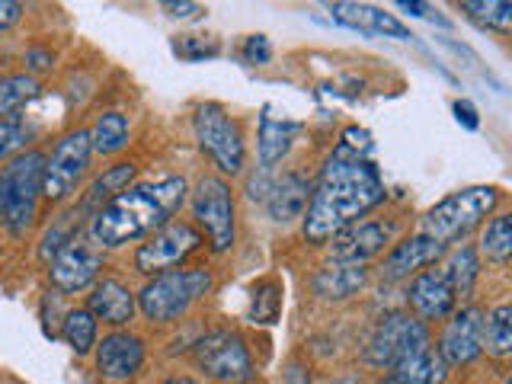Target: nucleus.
<instances>
[{"instance_id":"5","label":"nucleus","mask_w":512,"mask_h":384,"mask_svg":"<svg viewBox=\"0 0 512 384\" xmlns=\"http://www.w3.org/2000/svg\"><path fill=\"white\" fill-rule=\"evenodd\" d=\"M215 276L208 269H167L157 272L141 285L138 311L151 320V324H176L180 317L192 311V304L202 301L212 292Z\"/></svg>"},{"instance_id":"15","label":"nucleus","mask_w":512,"mask_h":384,"mask_svg":"<svg viewBox=\"0 0 512 384\" xmlns=\"http://www.w3.org/2000/svg\"><path fill=\"white\" fill-rule=\"evenodd\" d=\"M144 356H148V346L132 330H112L103 340H96V372L106 381H132L141 372Z\"/></svg>"},{"instance_id":"40","label":"nucleus","mask_w":512,"mask_h":384,"mask_svg":"<svg viewBox=\"0 0 512 384\" xmlns=\"http://www.w3.org/2000/svg\"><path fill=\"white\" fill-rule=\"evenodd\" d=\"M397 7H400V10H407V13H413V16H426V20L432 16V7H429V4H420V0H400Z\"/></svg>"},{"instance_id":"33","label":"nucleus","mask_w":512,"mask_h":384,"mask_svg":"<svg viewBox=\"0 0 512 384\" xmlns=\"http://www.w3.org/2000/svg\"><path fill=\"white\" fill-rule=\"evenodd\" d=\"M461 10L471 16L474 23L496 29V32H509L512 26V7L503 0H464Z\"/></svg>"},{"instance_id":"37","label":"nucleus","mask_w":512,"mask_h":384,"mask_svg":"<svg viewBox=\"0 0 512 384\" xmlns=\"http://www.w3.org/2000/svg\"><path fill=\"white\" fill-rule=\"evenodd\" d=\"M452 109H455V119L464 128H468V132H477V128H480V116H477V106L471 100H455Z\"/></svg>"},{"instance_id":"43","label":"nucleus","mask_w":512,"mask_h":384,"mask_svg":"<svg viewBox=\"0 0 512 384\" xmlns=\"http://www.w3.org/2000/svg\"><path fill=\"white\" fill-rule=\"evenodd\" d=\"M160 384H199V381H192V378H186V375H173V378L160 381Z\"/></svg>"},{"instance_id":"35","label":"nucleus","mask_w":512,"mask_h":384,"mask_svg":"<svg viewBox=\"0 0 512 384\" xmlns=\"http://www.w3.org/2000/svg\"><path fill=\"white\" fill-rule=\"evenodd\" d=\"M173 55L183 58V61H205V58H218L221 45L215 39H205V36H176Z\"/></svg>"},{"instance_id":"3","label":"nucleus","mask_w":512,"mask_h":384,"mask_svg":"<svg viewBox=\"0 0 512 384\" xmlns=\"http://www.w3.org/2000/svg\"><path fill=\"white\" fill-rule=\"evenodd\" d=\"M503 189L500 186H464L452 196L439 199L423 215L420 234L432 237L445 250L452 244H461L471 231H477L493 212H500Z\"/></svg>"},{"instance_id":"25","label":"nucleus","mask_w":512,"mask_h":384,"mask_svg":"<svg viewBox=\"0 0 512 384\" xmlns=\"http://www.w3.org/2000/svg\"><path fill=\"white\" fill-rule=\"evenodd\" d=\"M391 378L397 384H445L448 365L439 359L436 346H429L423 352H416V356L404 359L400 365H394L391 368Z\"/></svg>"},{"instance_id":"10","label":"nucleus","mask_w":512,"mask_h":384,"mask_svg":"<svg viewBox=\"0 0 512 384\" xmlns=\"http://www.w3.org/2000/svg\"><path fill=\"white\" fill-rule=\"evenodd\" d=\"M192 215L205 231L215 253H228L237 240V205L234 189L221 176H202L192 189Z\"/></svg>"},{"instance_id":"9","label":"nucleus","mask_w":512,"mask_h":384,"mask_svg":"<svg viewBox=\"0 0 512 384\" xmlns=\"http://www.w3.org/2000/svg\"><path fill=\"white\" fill-rule=\"evenodd\" d=\"M90 132L87 128H71L68 135H61L58 144L52 148V154L45 157V170H42V199H48L52 205L68 202L80 180L87 176L90 167Z\"/></svg>"},{"instance_id":"24","label":"nucleus","mask_w":512,"mask_h":384,"mask_svg":"<svg viewBox=\"0 0 512 384\" xmlns=\"http://www.w3.org/2000/svg\"><path fill=\"white\" fill-rule=\"evenodd\" d=\"M90 132V148L93 154L100 157H112L128 148V141H132V125H128L125 112L119 109H106L103 116H96L93 128H87Z\"/></svg>"},{"instance_id":"26","label":"nucleus","mask_w":512,"mask_h":384,"mask_svg":"<svg viewBox=\"0 0 512 384\" xmlns=\"http://www.w3.org/2000/svg\"><path fill=\"white\" fill-rule=\"evenodd\" d=\"M442 272H445V279H448V285H452V292H455L458 301L471 298L474 285L480 279V256H477V250L471 244L455 247L452 253H448Z\"/></svg>"},{"instance_id":"23","label":"nucleus","mask_w":512,"mask_h":384,"mask_svg":"<svg viewBox=\"0 0 512 384\" xmlns=\"http://www.w3.org/2000/svg\"><path fill=\"white\" fill-rule=\"evenodd\" d=\"M301 132V125L285 119V116H272V106L263 109L260 116V135H256V151H260V170H272L285 160V154L292 151V144Z\"/></svg>"},{"instance_id":"13","label":"nucleus","mask_w":512,"mask_h":384,"mask_svg":"<svg viewBox=\"0 0 512 384\" xmlns=\"http://www.w3.org/2000/svg\"><path fill=\"white\" fill-rule=\"evenodd\" d=\"M100 269H103V250L93 247L87 237H77L52 256L48 279H52V288L58 295H74L90 288L96 276H100Z\"/></svg>"},{"instance_id":"7","label":"nucleus","mask_w":512,"mask_h":384,"mask_svg":"<svg viewBox=\"0 0 512 384\" xmlns=\"http://www.w3.org/2000/svg\"><path fill=\"white\" fill-rule=\"evenodd\" d=\"M429 346H432L429 324L416 320L407 311H388L372 330H368L362 343V362L391 372L394 365H400L404 359L416 356V352H423Z\"/></svg>"},{"instance_id":"38","label":"nucleus","mask_w":512,"mask_h":384,"mask_svg":"<svg viewBox=\"0 0 512 384\" xmlns=\"http://www.w3.org/2000/svg\"><path fill=\"white\" fill-rule=\"evenodd\" d=\"M23 16V4H16V0H0V32H7L10 26L20 23Z\"/></svg>"},{"instance_id":"4","label":"nucleus","mask_w":512,"mask_h":384,"mask_svg":"<svg viewBox=\"0 0 512 384\" xmlns=\"http://www.w3.org/2000/svg\"><path fill=\"white\" fill-rule=\"evenodd\" d=\"M42 151H23L0 167V228L13 237L26 234L39 218L42 199Z\"/></svg>"},{"instance_id":"2","label":"nucleus","mask_w":512,"mask_h":384,"mask_svg":"<svg viewBox=\"0 0 512 384\" xmlns=\"http://www.w3.org/2000/svg\"><path fill=\"white\" fill-rule=\"evenodd\" d=\"M189 196L183 176H157V180L132 183L106 208H100L87 224V240L100 250H116L125 244L148 240L167 228Z\"/></svg>"},{"instance_id":"39","label":"nucleus","mask_w":512,"mask_h":384,"mask_svg":"<svg viewBox=\"0 0 512 384\" xmlns=\"http://www.w3.org/2000/svg\"><path fill=\"white\" fill-rule=\"evenodd\" d=\"M164 10L170 13V16H176V20H192V16H202L205 13V7L202 4H189V0H183V4H164Z\"/></svg>"},{"instance_id":"36","label":"nucleus","mask_w":512,"mask_h":384,"mask_svg":"<svg viewBox=\"0 0 512 384\" xmlns=\"http://www.w3.org/2000/svg\"><path fill=\"white\" fill-rule=\"evenodd\" d=\"M269 58H272V45L266 36H250L244 42V61L247 64H269Z\"/></svg>"},{"instance_id":"16","label":"nucleus","mask_w":512,"mask_h":384,"mask_svg":"<svg viewBox=\"0 0 512 384\" xmlns=\"http://www.w3.org/2000/svg\"><path fill=\"white\" fill-rule=\"evenodd\" d=\"M407 308L413 311L416 320L432 324V320H445L458 308V298L448 285L442 266H429L423 272H416L407 285Z\"/></svg>"},{"instance_id":"6","label":"nucleus","mask_w":512,"mask_h":384,"mask_svg":"<svg viewBox=\"0 0 512 384\" xmlns=\"http://www.w3.org/2000/svg\"><path fill=\"white\" fill-rule=\"evenodd\" d=\"M192 135L199 151L212 160V167L224 176H240L247 160L244 128L221 103H199L192 112Z\"/></svg>"},{"instance_id":"30","label":"nucleus","mask_w":512,"mask_h":384,"mask_svg":"<svg viewBox=\"0 0 512 384\" xmlns=\"http://www.w3.org/2000/svg\"><path fill=\"white\" fill-rule=\"evenodd\" d=\"M484 352L493 359H506L512 352V308L506 301L484 314Z\"/></svg>"},{"instance_id":"14","label":"nucleus","mask_w":512,"mask_h":384,"mask_svg":"<svg viewBox=\"0 0 512 384\" xmlns=\"http://www.w3.org/2000/svg\"><path fill=\"white\" fill-rule=\"evenodd\" d=\"M397 234V221L391 218H365L349 224L346 231H340L330 244V260L336 263H368L378 253L391 250Z\"/></svg>"},{"instance_id":"31","label":"nucleus","mask_w":512,"mask_h":384,"mask_svg":"<svg viewBox=\"0 0 512 384\" xmlns=\"http://www.w3.org/2000/svg\"><path fill=\"white\" fill-rule=\"evenodd\" d=\"M279 314H282V282L279 279H260L250 292L247 320L272 327L279 320Z\"/></svg>"},{"instance_id":"28","label":"nucleus","mask_w":512,"mask_h":384,"mask_svg":"<svg viewBox=\"0 0 512 384\" xmlns=\"http://www.w3.org/2000/svg\"><path fill=\"white\" fill-rule=\"evenodd\" d=\"M58 336L77 352V356H87V352L96 349V336H100V320H96L87 308H71V311H64Z\"/></svg>"},{"instance_id":"11","label":"nucleus","mask_w":512,"mask_h":384,"mask_svg":"<svg viewBox=\"0 0 512 384\" xmlns=\"http://www.w3.org/2000/svg\"><path fill=\"white\" fill-rule=\"evenodd\" d=\"M205 247V237L199 228H192L189 221H170L167 228L151 234L135 250V269L141 276H157V272L180 269L189 256H196Z\"/></svg>"},{"instance_id":"1","label":"nucleus","mask_w":512,"mask_h":384,"mask_svg":"<svg viewBox=\"0 0 512 384\" xmlns=\"http://www.w3.org/2000/svg\"><path fill=\"white\" fill-rule=\"evenodd\" d=\"M356 138L359 141H352L346 128L340 144H336L317 173L308 212H304V240L308 244H327L340 231H346L349 224L372 215L388 199L381 170L368 160V151H372L368 132L359 128Z\"/></svg>"},{"instance_id":"22","label":"nucleus","mask_w":512,"mask_h":384,"mask_svg":"<svg viewBox=\"0 0 512 384\" xmlns=\"http://www.w3.org/2000/svg\"><path fill=\"white\" fill-rule=\"evenodd\" d=\"M135 176H138V167L132 164V160H119V164H112V167H106L96 180L87 186V192L80 196V202L74 205L80 215L87 218V224H90V218L100 212V208H106L112 199L119 196V192H125L128 186L135 183Z\"/></svg>"},{"instance_id":"45","label":"nucleus","mask_w":512,"mask_h":384,"mask_svg":"<svg viewBox=\"0 0 512 384\" xmlns=\"http://www.w3.org/2000/svg\"><path fill=\"white\" fill-rule=\"evenodd\" d=\"M503 384H512V378H506V381H503Z\"/></svg>"},{"instance_id":"46","label":"nucleus","mask_w":512,"mask_h":384,"mask_svg":"<svg viewBox=\"0 0 512 384\" xmlns=\"http://www.w3.org/2000/svg\"><path fill=\"white\" fill-rule=\"evenodd\" d=\"M244 384H250V381H244Z\"/></svg>"},{"instance_id":"42","label":"nucleus","mask_w":512,"mask_h":384,"mask_svg":"<svg viewBox=\"0 0 512 384\" xmlns=\"http://www.w3.org/2000/svg\"><path fill=\"white\" fill-rule=\"evenodd\" d=\"M324 384H362L356 375H340V378H330V381H324Z\"/></svg>"},{"instance_id":"20","label":"nucleus","mask_w":512,"mask_h":384,"mask_svg":"<svg viewBox=\"0 0 512 384\" xmlns=\"http://www.w3.org/2000/svg\"><path fill=\"white\" fill-rule=\"evenodd\" d=\"M330 13H333V20H340L343 26H352L359 32H368V36H384L397 42L416 39L394 13H384L381 7H372V4H330Z\"/></svg>"},{"instance_id":"19","label":"nucleus","mask_w":512,"mask_h":384,"mask_svg":"<svg viewBox=\"0 0 512 384\" xmlns=\"http://www.w3.org/2000/svg\"><path fill=\"white\" fill-rule=\"evenodd\" d=\"M87 311L96 320H103V324L122 330V327H128L135 320L138 298H135V292L122 279L106 276V279H100V282L93 285V292L87 298Z\"/></svg>"},{"instance_id":"18","label":"nucleus","mask_w":512,"mask_h":384,"mask_svg":"<svg viewBox=\"0 0 512 384\" xmlns=\"http://www.w3.org/2000/svg\"><path fill=\"white\" fill-rule=\"evenodd\" d=\"M448 250L442 244H436L432 237L426 234H410L404 240H397V244L388 250V256H384V279H413L416 272H423L429 266H439V260L445 256Z\"/></svg>"},{"instance_id":"32","label":"nucleus","mask_w":512,"mask_h":384,"mask_svg":"<svg viewBox=\"0 0 512 384\" xmlns=\"http://www.w3.org/2000/svg\"><path fill=\"white\" fill-rule=\"evenodd\" d=\"M39 93V80L32 74H10L0 80V122L16 116V109Z\"/></svg>"},{"instance_id":"12","label":"nucleus","mask_w":512,"mask_h":384,"mask_svg":"<svg viewBox=\"0 0 512 384\" xmlns=\"http://www.w3.org/2000/svg\"><path fill=\"white\" fill-rule=\"evenodd\" d=\"M439 359L448 368H464L484 356V311L477 304H464L445 317V327L436 343Z\"/></svg>"},{"instance_id":"21","label":"nucleus","mask_w":512,"mask_h":384,"mask_svg":"<svg viewBox=\"0 0 512 384\" xmlns=\"http://www.w3.org/2000/svg\"><path fill=\"white\" fill-rule=\"evenodd\" d=\"M368 282V269L362 263H336L330 260L327 266H320L311 279V288L320 301L340 304L349 301L352 295H359Z\"/></svg>"},{"instance_id":"8","label":"nucleus","mask_w":512,"mask_h":384,"mask_svg":"<svg viewBox=\"0 0 512 384\" xmlns=\"http://www.w3.org/2000/svg\"><path fill=\"white\" fill-rule=\"evenodd\" d=\"M192 362L199 372L215 384H244L253 381V359L244 336L231 327L208 330L192 343Z\"/></svg>"},{"instance_id":"17","label":"nucleus","mask_w":512,"mask_h":384,"mask_svg":"<svg viewBox=\"0 0 512 384\" xmlns=\"http://www.w3.org/2000/svg\"><path fill=\"white\" fill-rule=\"evenodd\" d=\"M311 189H314V183L298 170H285L282 176H272L266 196H263L269 218L276 224H292V221L304 218L308 202H311Z\"/></svg>"},{"instance_id":"44","label":"nucleus","mask_w":512,"mask_h":384,"mask_svg":"<svg viewBox=\"0 0 512 384\" xmlns=\"http://www.w3.org/2000/svg\"><path fill=\"white\" fill-rule=\"evenodd\" d=\"M381 384H397V381H394V378H391V375H388V378H384V381H381Z\"/></svg>"},{"instance_id":"34","label":"nucleus","mask_w":512,"mask_h":384,"mask_svg":"<svg viewBox=\"0 0 512 384\" xmlns=\"http://www.w3.org/2000/svg\"><path fill=\"white\" fill-rule=\"evenodd\" d=\"M29 125L23 116H10L0 122V164H7L16 154L26 151V141H29Z\"/></svg>"},{"instance_id":"27","label":"nucleus","mask_w":512,"mask_h":384,"mask_svg":"<svg viewBox=\"0 0 512 384\" xmlns=\"http://www.w3.org/2000/svg\"><path fill=\"white\" fill-rule=\"evenodd\" d=\"M477 256H484L487 263L506 266L512 253V215L509 212H493L490 221L480 231V244L474 247Z\"/></svg>"},{"instance_id":"29","label":"nucleus","mask_w":512,"mask_h":384,"mask_svg":"<svg viewBox=\"0 0 512 384\" xmlns=\"http://www.w3.org/2000/svg\"><path fill=\"white\" fill-rule=\"evenodd\" d=\"M80 231H87V218L71 205L68 212H61L58 218H52V224H48V231L42 234V244H39V256L45 263H52V256L68 247L71 240H77Z\"/></svg>"},{"instance_id":"41","label":"nucleus","mask_w":512,"mask_h":384,"mask_svg":"<svg viewBox=\"0 0 512 384\" xmlns=\"http://www.w3.org/2000/svg\"><path fill=\"white\" fill-rule=\"evenodd\" d=\"M26 64H29L32 71L52 68V55H48V52H29V55H26Z\"/></svg>"}]
</instances>
